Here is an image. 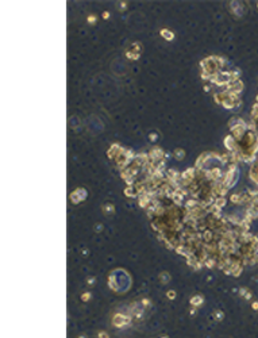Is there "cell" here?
Masks as SVG:
<instances>
[{"label": "cell", "instance_id": "obj_1", "mask_svg": "<svg viewBox=\"0 0 258 338\" xmlns=\"http://www.w3.org/2000/svg\"><path fill=\"white\" fill-rule=\"evenodd\" d=\"M161 34L164 35V38H166V39H173V33H170L168 30H162Z\"/></svg>", "mask_w": 258, "mask_h": 338}, {"label": "cell", "instance_id": "obj_2", "mask_svg": "<svg viewBox=\"0 0 258 338\" xmlns=\"http://www.w3.org/2000/svg\"><path fill=\"white\" fill-rule=\"evenodd\" d=\"M103 16H104V18H106V19H107V18L110 16V14H108V12H104V15H103Z\"/></svg>", "mask_w": 258, "mask_h": 338}, {"label": "cell", "instance_id": "obj_3", "mask_svg": "<svg viewBox=\"0 0 258 338\" xmlns=\"http://www.w3.org/2000/svg\"><path fill=\"white\" fill-rule=\"evenodd\" d=\"M253 306H254V308H258V303H254Z\"/></svg>", "mask_w": 258, "mask_h": 338}]
</instances>
